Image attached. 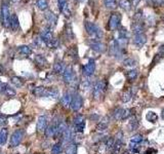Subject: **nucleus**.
I'll return each instance as SVG.
<instances>
[{"mask_svg":"<svg viewBox=\"0 0 164 154\" xmlns=\"http://www.w3.org/2000/svg\"><path fill=\"white\" fill-rule=\"evenodd\" d=\"M90 118L93 120H97L98 119V115H97V114H93V115H90Z\"/></svg>","mask_w":164,"mask_h":154,"instance_id":"nucleus-52","label":"nucleus"},{"mask_svg":"<svg viewBox=\"0 0 164 154\" xmlns=\"http://www.w3.org/2000/svg\"><path fill=\"white\" fill-rule=\"evenodd\" d=\"M122 145H123V141H119V140H116V141H115V144H114L112 153H113V154L119 153L120 149L122 148Z\"/></svg>","mask_w":164,"mask_h":154,"instance_id":"nucleus-36","label":"nucleus"},{"mask_svg":"<svg viewBox=\"0 0 164 154\" xmlns=\"http://www.w3.org/2000/svg\"><path fill=\"white\" fill-rule=\"evenodd\" d=\"M66 154H77V145L76 144H70L66 148Z\"/></svg>","mask_w":164,"mask_h":154,"instance_id":"nucleus-40","label":"nucleus"},{"mask_svg":"<svg viewBox=\"0 0 164 154\" xmlns=\"http://www.w3.org/2000/svg\"><path fill=\"white\" fill-rule=\"evenodd\" d=\"M137 127H139V121H137V119L134 116H131L129 123H128L129 130H137Z\"/></svg>","mask_w":164,"mask_h":154,"instance_id":"nucleus-29","label":"nucleus"},{"mask_svg":"<svg viewBox=\"0 0 164 154\" xmlns=\"http://www.w3.org/2000/svg\"><path fill=\"white\" fill-rule=\"evenodd\" d=\"M143 11H139L136 14V15H134V20H136V22H142V20H143Z\"/></svg>","mask_w":164,"mask_h":154,"instance_id":"nucleus-47","label":"nucleus"},{"mask_svg":"<svg viewBox=\"0 0 164 154\" xmlns=\"http://www.w3.org/2000/svg\"><path fill=\"white\" fill-rule=\"evenodd\" d=\"M36 5L38 6V8L40 11H45L48 7V1L47 0H37L36 2Z\"/></svg>","mask_w":164,"mask_h":154,"instance_id":"nucleus-39","label":"nucleus"},{"mask_svg":"<svg viewBox=\"0 0 164 154\" xmlns=\"http://www.w3.org/2000/svg\"><path fill=\"white\" fill-rule=\"evenodd\" d=\"M63 143L65 144H68V143H70L72 140H73V136H72V130L69 129V127H67V130H65V133L63 134Z\"/></svg>","mask_w":164,"mask_h":154,"instance_id":"nucleus-26","label":"nucleus"},{"mask_svg":"<svg viewBox=\"0 0 164 154\" xmlns=\"http://www.w3.org/2000/svg\"><path fill=\"white\" fill-rule=\"evenodd\" d=\"M84 27H85V30L87 32V34L89 35L91 38H94L96 40L103 38V36H104L103 30H101L97 24H94L93 22H85Z\"/></svg>","mask_w":164,"mask_h":154,"instance_id":"nucleus-1","label":"nucleus"},{"mask_svg":"<svg viewBox=\"0 0 164 154\" xmlns=\"http://www.w3.org/2000/svg\"><path fill=\"white\" fill-rule=\"evenodd\" d=\"M60 122V120H58V118L55 117V118L52 120V122L50 125H48L46 127V130H45V136L46 138H51L55 136V133H57V127H58V124Z\"/></svg>","mask_w":164,"mask_h":154,"instance_id":"nucleus-11","label":"nucleus"},{"mask_svg":"<svg viewBox=\"0 0 164 154\" xmlns=\"http://www.w3.org/2000/svg\"><path fill=\"white\" fill-rule=\"evenodd\" d=\"M120 22H121L120 14H118V12H114V14L111 15V17L109 19V27H110L111 30H116V29L119 28Z\"/></svg>","mask_w":164,"mask_h":154,"instance_id":"nucleus-8","label":"nucleus"},{"mask_svg":"<svg viewBox=\"0 0 164 154\" xmlns=\"http://www.w3.org/2000/svg\"><path fill=\"white\" fill-rule=\"evenodd\" d=\"M162 118H164V109H163V111H162Z\"/></svg>","mask_w":164,"mask_h":154,"instance_id":"nucleus-55","label":"nucleus"},{"mask_svg":"<svg viewBox=\"0 0 164 154\" xmlns=\"http://www.w3.org/2000/svg\"><path fill=\"white\" fill-rule=\"evenodd\" d=\"M1 93L5 94L6 96H8V97H14L15 95V88H12L11 86H9L8 84H4V83H3Z\"/></svg>","mask_w":164,"mask_h":154,"instance_id":"nucleus-20","label":"nucleus"},{"mask_svg":"<svg viewBox=\"0 0 164 154\" xmlns=\"http://www.w3.org/2000/svg\"><path fill=\"white\" fill-rule=\"evenodd\" d=\"M118 37H120V38H128L129 39V34H128V32H127V30L125 28H123V27H120L119 28V31H118Z\"/></svg>","mask_w":164,"mask_h":154,"instance_id":"nucleus-41","label":"nucleus"},{"mask_svg":"<svg viewBox=\"0 0 164 154\" xmlns=\"http://www.w3.org/2000/svg\"><path fill=\"white\" fill-rule=\"evenodd\" d=\"M131 5L132 4H131V2L129 0H119V6L123 9V11H130Z\"/></svg>","mask_w":164,"mask_h":154,"instance_id":"nucleus-27","label":"nucleus"},{"mask_svg":"<svg viewBox=\"0 0 164 154\" xmlns=\"http://www.w3.org/2000/svg\"><path fill=\"white\" fill-rule=\"evenodd\" d=\"M19 51L24 55H30L32 54V50L28 45H21V46H19Z\"/></svg>","mask_w":164,"mask_h":154,"instance_id":"nucleus-35","label":"nucleus"},{"mask_svg":"<svg viewBox=\"0 0 164 154\" xmlns=\"http://www.w3.org/2000/svg\"><path fill=\"white\" fill-rule=\"evenodd\" d=\"M140 0H131V4H132L133 6H136L140 3Z\"/></svg>","mask_w":164,"mask_h":154,"instance_id":"nucleus-51","label":"nucleus"},{"mask_svg":"<svg viewBox=\"0 0 164 154\" xmlns=\"http://www.w3.org/2000/svg\"><path fill=\"white\" fill-rule=\"evenodd\" d=\"M116 140L123 141V132L122 130H119V132L116 134Z\"/></svg>","mask_w":164,"mask_h":154,"instance_id":"nucleus-49","label":"nucleus"},{"mask_svg":"<svg viewBox=\"0 0 164 154\" xmlns=\"http://www.w3.org/2000/svg\"><path fill=\"white\" fill-rule=\"evenodd\" d=\"M123 154H128V152H124Z\"/></svg>","mask_w":164,"mask_h":154,"instance_id":"nucleus-58","label":"nucleus"},{"mask_svg":"<svg viewBox=\"0 0 164 154\" xmlns=\"http://www.w3.org/2000/svg\"><path fill=\"white\" fill-rule=\"evenodd\" d=\"M37 130L38 132H45L47 127V117L46 115H40L37 120Z\"/></svg>","mask_w":164,"mask_h":154,"instance_id":"nucleus-14","label":"nucleus"},{"mask_svg":"<svg viewBox=\"0 0 164 154\" xmlns=\"http://www.w3.org/2000/svg\"><path fill=\"white\" fill-rule=\"evenodd\" d=\"M84 121H85L84 116H83V115H81V114H78V115H76V116L74 117V119H73V123H74V125H77V124L84 122Z\"/></svg>","mask_w":164,"mask_h":154,"instance_id":"nucleus-43","label":"nucleus"},{"mask_svg":"<svg viewBox=\"0 0 164 154\" xmlns=\"http://www.w3.org/2000/svg\"><path fill=\"white\" fill-rule=\"evenodd\" d=\"M107 90V82L105 80H98L93 86V95L96 100H100Z\"/></svg>","mask_w":164,"mask_h":154,"instance_id":"nucleus-2","label":"nucleus"},{"mask_svg":"<svg viewBox=\"0 0 164 154\" xmlns=\"http://www.w3.org/2000/svg\"><path fill=\"white\" fill-rule=\"evenodd\" d=\"M67 123L65 122L64 120H61L58 124L57 127V133H55V136H61L65 133V130H67Z\"/></svg>","mask_w":164,"mask_h":154,"instance_id":"nucleus-25","label":"nucleus"},{"mask_svg":"<svg viewBox=\"0 0 164 154\" xmlns=\"http://www.w3.org/2000/svg\"><path fill=\"white\" fill-rule=\"evenodd\" d=\"M58 96H60V93L57 88H50V90H46V93H45L44 98H51V99H58Z\"/></svg>","mask_w":164,"mask_h":154,"instance_id":"nucleus-21","label":"nucleus"},{"mask_svg":"<svg viewBox=\"0 0 164 154\" xmlns=\"http://www.w3.org/2000/svg\"><path fill=\"white\" fill-rule=\"evenodd\" d=\"M78 1H79V2H84L85 0H78Z\"/></svg>","mask_w":164,"mask_h":154,"instance_id":"nucleus-56","label":"nucleus"},{"mask_svg":"<svg viewBox=\"0 0 164 154\" xmlns=\"http://www.w3.org/2000/svg\"><path fill=\"white\" fill-rule=\"evenodd\" d=\"M132 97H133V87H131L129 90L125 91V93L122 95V97H121V101H122L123 103H127L132 99Z\"/></svg>","mask_w":164,"mask_h":154,"instance_id":"nucleus-24","label":"nucleus"},{"mask_svg":"<svg viewBox=\"0 0 164 154\" xmlns=\"http://www.w3.org/2000/svg\"><path fill=\"white\" fill-rule=\"evenodd\" d=\"M34 95L36 97H39V98H44L45 96V93H46V88L43 87V86H38L36 87L34 90Z\"/></svg>","mask_w":164,"mask_h":154,"instance_id":"nucleus-30","label":"nucleus"},{"mask_svg":"<svg viewBox=\"0 0 164 154\" xmlns=\"http://www.w3.org/2000/svg\"><path fill=\"white\" fill-rule=\"evenodd\" d=\"M108 126H109V119H108V116H106V117H104V118L97 123V130L98 133H103V132H105V130L108 129Z\"/></svg>","mask_w":164,"mask_h":154,"instance_id":"nucleus-17","label":"nucleus"},{"mask_svg":"<svg viewBox=\"0 0 164 154\" xmlns=\"http://www.w3.org/2000/svg\"><path fill=\"white\" fill-rule=\"evenodd\" d=\"M12 1H14V2H18L19 0H12Z\"/></svg>","mask_w":164,"mask_h":154,"instance_id":"nucleus-57","label":"nucleus"},{"mask_svg":"<svg viewBox=\"0 0 164 154\" xmlns=\"http://www.w3.org/2000/svg\"><path fill=\"white\" fill-rule=\"evenodd\" d=\"M45 20L47 21V23L49 24V27H54V26L57 25L58 22V17L57 15H54L52 11H46L44 15Z\"/></svg>","mask_w":164,"mask_h":154,"instance_id":"nucleus-16","label":"nucleus"},{"mask_svg":"<svg viewBox=\"0 0 164 154\" xmlns=\"http://www.w3.org/2000/svg\"><path fill=\"white\" fill-rule=\"evenodd\" d=\"M89 46H90L91 50L98 52V54H103V52H105V51H106V50H107L106 44L103 43V42H101V41H98V40L91 41L90 44H89Z\"/></svg>","mask_w":164,"mask_h":154,"instance_id":"nucleus-12","label":"nucleus"},{"mask_svg":"<svg viewBox=\"0 0 164 154\" xmlns=\"http://www.w3.org/2000/svg\"><path fill=\"white\" fill-rule=\"evenodd\" d=\"M137 75H139V72H137L136 69H132V70L127 71L126 77H127V79H128L129 81H132L137 77Z\"/></svg>","mask_w":164,"mask_h":154,"instance_id":"nucleus-34","label":"nucleus"},{"mask_svg":"<svg viewBox=\"0 0 164 154\" xmlns=\"http://www.w3.org/2000/svg\"><path fill=\"white\" fill-rule=\"evenodd\" d=\"M1 19H2V24L5 28H11V15L9 12V8L6 4H3L1 7Z\"/></svg>","mask_w":164,"mask_h":154,"instance_id":"nucleus-3","label":"nucleus"},{"mask_svg":"<svg viewBox=\"0 0 164 154\" xmlns=\"http://www.w3.org/2000/svg\"><path fill=\"white\" fill-rule=\"evenodd\" d=\"M147 42V36L145 33L136 34L133 36V44L136 45L137 47H142L146 44Z\"/></svg>","mask_w":164,"mask_h":154,"instance_id":"nucleus-13","label":"nucleus"},{"mask_svg":"<svg viewBox=\"0 0 164 154\" xmlns=\"http://www.w3.org/2000/svg\"><path fill=\"white\" fill-rule=\"evenodd\" d=\"M11 28L14 31L19 30V18L15 14L11 15Z\"/></svg>","mask_w":164,"mask_h":154,"instance_id":"nucleus-22","label":"nucleus"},{"mask_svg":"<svg viewBox=\"0 0 164 154\" xmlns=\"http://www.w3.org/2000/svg\"><path fill=\"white\" fill-rule=\"evenodd\" d=\"M11 82L16 88L23 86V83H24V82H23V80L19 77H12L11 78Z\"/></svg>","mask_w":164,"mask_h":154,"instance_id":"nucleus-42","label":"nucleus"},{"mask_svg":"<svg viewBox=\"0 0 164 154\" xmlns=\"http://www.w3.org/2000/svg\"><path fill=\"white\" fill-rule=\"evenodd\" d=\"M136 65V61L132 58H126L123 60V66L124 67H129V68H133Z\"/></svg>","mask_w":164,"mask_h":154,"instance_id":"nucleus-33","label":"nucleus"},{"mask_svg":"<svg viewBox=\"0 0 164 154\" xmlns=\"http://www.w3.org/2000/svg\"><path fill=\"white\" fill-rule=\"evenodd\" d=\"M157 118H158V116L156 115V113H154V112H149L147 114V119L151 121V122H156V120Z\"/></svg>","mask_w":164,"mask_h":154,"instance_id":"nucleus-45","label":"nucleus"},{"mask_svg":"<svg viewBox=\"0 0 164 154\" xmlns=\"http://www.w3.org/2000/svg\"><path fill=\"white\" fill-rule=\"evenodd\" d=\"M40 38H41V40L43 41L46 45L49 43V42H51L52 39H54V34H52L51 27L44 28L43 30L41 31V33H40Z\"/></svg>","mask_w":164,"mask_h":154,"instance_id":"nucleus-10","label":"nucleus"},{"mask_svg":"<svg viewBox=\"0 0 164 154\" xmlns=\"http://www.w3.org/2000/svg\"><path fill=\"white\" fill-rule=\"evenodd\" d=\"M58 9H60L61 12L66 15V17H69L70 15V9H69V5L67 0H58Z\"/></svg>","mask_w":164,"mask_h":154,"instance_id":"nucleus-15","label":"nucleus"},{"mask_svg":"<svg viewBox=\"0 0 164 154\" xmlns=\"http://www.w3.org/2000/svg\"><path fill=\"white\" fill-rule=\"evenodd\" d=\"M65 66H64V63L61 61H58L55 62V63L54 64V72L57 74H63V72L65 70Z\"/></svg>","mask_w":164,"mask_h":154,"instance_id":"nucleus-23","label":"nucleus"},{"mask_svg":"<svg viewBox=\"0 0 164 154\" xmlns=\"http://www.w3.org/2000/svg\"><path fill=\"white\" fill-rule=\"evenodd\" d=\"M131 28H132V32L134 35L136 34H142L144 33V26L142 24V22H134L131 25Z\"/></svg>","mask_w":164,"mask_h":154,"instance_id":"nucleus-18","label":"nucleus"},{"mask_svg":"<svg viewBox=\"0 0 164 154\" xmlns=\"http://www.w3.org/2000/svg\"><path fill=\"white\" fill-rule=\"evenodd\" d=\"M35 62H36V64L39 65V66H45V65L47 64V60L45 59L44 55H35Z\"/></svg>","mask_w":164,"mask_h":154,"instance_id":"nucleus-32","label":"nucleus"},{"mask_svg":"<svg viewBox=\"0 0 164 154\" xmlns=\"http://www.w3.org/2000/svg\"><path fill=\"white\" fill-rule=\"evenodd\" d=\"M84 129H85V121H84V122H82V123L77 124V125H74L75 132L78 133V134H82V133H83L84 132Z\"/></svg>","mask_w":164,"mask_h":154,"instance_id":"nucleus-44","label":"nucleus"},{"mask_svg":"<svg viewBox=\"0 0 164 154\" xmlns=\"http://www.w3.org/2000/svg\"><path fill=\"white\" fill-rule=\"evenodd\" d=\"M152 152H155V150H154V149H150V150H148V151L145 154H151Z\"/></svg>","mask_w":164,"mask_h":154,"instance_id":"nucleus-53","label":"nucleus"},{"mask_svg":"<svg viewBox=\"0 0 164 154\" xmlns=\"http://www.w3.org/2000/svg\"><path fill=\"white\" fill-rule=\"evenodd\" d=\"M71 101H72V95L69 93V91H67V93H65L63 95V97H62L61 103L64 107H70Z\"/></svg>","mask_w":164,"mask_h":154,"instance_id":"nucleus-19","label":"nucleus"},{"mask_svg":"<svg viewBox=\"0 0 164 154\" xmlns=\"http://www.w3.org/2000/svg\"><path fill=\"white\" fill-rule=\"evenodd\" d=\"M94 71H96V62L93 60L88 61V63L85 66H83V69H82V73L86 77L93 76Z\"/></svg>","mask_w":164,"mask_h":154,"instance_id":"nucleus-9","label":"nucleus"},{"mask_svg":"<svg viewBox=\"0 0 164 154\" xmlns=\"http://www.w3.org/2000/svg\"><path fill=\"white\" fill-rule=\"evenodd\" d=\"M6 123H7V118H6V116L2 115V114L0 113V126L5 125Z\"/></svg>","mask_w":164,"mask_h":154,"instance_id":"nucleus-48","label":"nucleus"},{"mask_svg":"<svg viewBox=\"0 0 164 154\" xmlns=\"http://www.w3.org/2000/svg\"><path fill=\"white\" fill-rule=\"evenodd\" d=\"M63 79L66 83H72L76 80V76H75L74 70L71 66H68L65 68L63 72Z\"/></svg>","mask_w":164,"mask_h":154,"instance_id":"nucleus-6","label":"nucleus"},{"mask_svg":"<svg viewBox=\"0 0 164 154\" xmlns=\"http://www.w3.org/2000/svg\"><path fill=\"white\" fill-rule=\"evenodd\" d=\"M144 141V137L142 135H136L131 137L129 142V151L131 153L139 152V145Z\"/></svg>","mask_w":164,"mask_h":154,"instance_id":"nucleus-4","label":"nucleus"},{"mask_svg":"<svg viewBox=\"0 0 164 154\" xmlns=\"http://www.w3.org/2000/svg\"><path fill=\"white\" fill-rule=\"evenodd\" d=\"M2 86H3V83L0 82V93H1V91H2Z\"/></svg>","mask_w":164,"mask_h":154,"instance_id":"nucleus-54","label":"nucleus"},{"mask_svg":"<svg viewBox=\"0 0 164 154\" xmlns=\"http://www.w3.org/2000/svg\"><path fill=\"white\" fill-rule=\"evenodd\" d=\"M104 5L107 9H115L117 6L116 0H104Z\"/></svg>","mask_w":164,"mask_h":154,"instance_id":"nucleus-37","label":"nucleus"},{"mask_svg":"<svg viewBox=\"0 0 164 154\" xmlns=\"http://www.w3.org/2000/svg\"><path fill=\"white\" fill-rule=\"evenodd\" d=\"M158 54H159V55H160V57H164V44H162L161 46L159 47Z\"/></svg>","mask_w":164,"mask_h":154,"instance_id":"nucleus-50","label":"nucleus"},{"mask_svg":"<svg viewBox=\"0 0 164 154\" xmlns=\"http://www.w3.org/2000/svg\"><path fill=\"white\" fill-rule=\"evenodd\" d=\"M6 140H7V130L5 127L0 129V146L4 145Z\"/></svg>","mask_w":164,"mask_h":154,"instance_id":"nucleus-28","label":"nucleus"},{"mask_svg":"<svg viewBox=\"0 0 164 154\" xmlns=\"http://www.w3.org/2000/svg\"><path fill=\"white\" fill-rule=\"evenodd\" d=\"M24 130H16L15 132H14V134L11 135V145L12 147H16L19 146V144H21L23 138H24Z\"/></svg>","mask_w":164,"mask_h":154,"instance_id":"nucleus-7","label":"nucleus"},{"mask_svg":"<svg viewBox=\"0 0 164 154\" xmlns=\"http://www.w3.org/2000/svg\"><path fill=\"white\" fill-rule=\"evenodd\" d=\"M82 105H83V99H82V97L79 94H74L72 96V101L70 105L71 109L76 112V111H79L81 109Z\"/></svg>","mask_w":164,"mask_h":154,"instance_id":"nucleus-5","label":"nucleus"},{"mask_svg":"<svg viewBox=\"0 0 164 154\" xmlns=\"http://www.w3.org/2000/svg\"><path fill=\"white\" fill-rule=\"evenodd\" d=\"M124 110L123 108H117L116 110L114 111L113 115H114V119L115 120H122L123 118V114H124Z\"/></svg>","mask_w":164,"mask_h":154,"instance_id":"nucleus-31","label":"nucleus"},{"mask_svg":"<svg viewBox=\"0 0 164 154\" xmlns=\"http://www.w3.org/2000/svg\"><path fill=\"white\" fill-rule=\"evenodd\" d=\"M62 151H63V145H62V143H57L52 146L51 154H61Z\"/></svg>","mask_w":164,"mask_h":154,"instance_id":"nucleus-38","label":"nucleus"},{"mask_svg":"<svg viewBox=\"0 0 164 154\" xmlns=\"http://www.w3.org/2000/svg\"><path fill=\"white\" fill-rule=\"evenodd\" d=\"M81 86H82V90H87L88 88H90V86H91V81L89 79L83 80V81H82V83H81Z\"/></svg>","mask_w":164,"mask_h":154,"instance_id":"nucleus-46","label":"nucleus"}]
</instances>
